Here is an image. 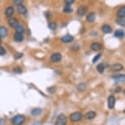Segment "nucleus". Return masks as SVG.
<instances>
[{"label": "nucleus", "mask_w": 125, "mask_h": 125, "mask_svg": "<svg viewBox=\"0 0 125 125\" xmlns=\"http://www.w3.org/2000/svg\"><path fill=\"white\" fill-rule=\"evenodd\" d=\"M24 122H25V117L22 114H18L12 119V123L13 125H22Z\"/></svg>", "instance_id": "1"}, {"label": "nucleus", "mask_w": 125, "mask_h": 125, "mask_svg": "<svg viewBox=\"0 0 125 125\" xmlns=\"http://www.w3.org/2000/svg\"><path fill=\"white\" fill-rule=\"evenodd\" d=\"M69 118L72 122L73 123H77L79 122V121L82 120L83 118V114L80 112H73V113L70 114Z\"/></svg>", "instance_id": "2"}, {"label": "nucleus", "mask_w": 125, "mask_h": 125, "mask_svg": "<svg viewBox=\"0 0 125 125\" xmlns=\"http://www.w3.org/2000/svg\"><path fill=\"white\" fill-rule=\"evenodd\" d=\"M54 125H67V117L62 113L58 115Z\"/></svg>", "instance_id": "3"}, {"label": "nucleus", "mask_w": 125, "mask_h": 125, "mask_svg": "<svg viewBox=\"0 0 125 125\" xmlns=\"http://www.w3.org/2000/svg\"><path fill=\"white\" fill-rule=\"evenodd\" d=\"M116 103V97L114 94H111L108 97V107L109 109H114Z\"/></svg>", "instance_id": "4"}, {"label": "nucleus", "mask_w": 125, "mask_h": 125, "mask_svg": "<svg viewBox=\"0 0 125 125\" xmlns=\"http://www.w3.org/2000/svg\"><path fill=\"white\" fill-rule=\"evenodd\" d=\"M97 117V113L94 111H88L84 114V118L87 120H94Z\"/></svg>", "instance_id": "5"}, {"label": "nucleus", "mask_w": 125, "mask_h": 125, "mask_svg": "<svg viewBox=\"0 0 125 125\" xmlns=\"http://www.w3.org/2000/svg\"><path fill=\"white\" fill-rule=\"evenodd\" d=\"M62 60V55L60 53H53V55L50 56V60H51L52 62H54V63H56V62H59L60 60Z\"/></svg>", "instance_id": "6"}, {"label": "nucleus", "mask_w": 125, "mask_h": 125, "mask_svg": "<svg viewBox=\"0 0 125 125\" xmlns=\"http://www.w3.org/2000/svg\"><path fill=\"white\" fill-rule=\"evenodd\" d=\"M13 14H14V9H13V7L9 6V7H7L5 9L4 14L7 18H11L13 15Z\"/></svg>", "instance_id": "7"}, {"label": "nucleus", "mask_w": 125, "mask_h": 125, "mask_svg": "<svg viewBox=\"0 0 125 125\" xmlns=\"http://www.w3.org/2000/svg\"><path fill=\"white\" fill-rule=\"evenodd\" d=\"M8 23H9V25L10 27H12V28H15L17 27L18 25H19V20H18L16 18H13V17H11V18H9V21H8Z\"/></svg>", "instance_id": "8"}, {"label": "nucleus", "mask_w": 125, "mask_h": 125, "mask_svg": "<svg viewBox=\"0 0 125 125\" xmlns=\"http://www.w3.org/2000/svg\"><path fill=\"white\" fill-rule=\"evenodd\" d=\"M112 78L116 82L118 83H122V82H125V75L124 74H120V75H115V76H113Z\"/></svg>", "instance_id": "9"}, {"label": "nucleus", "mask_w": 125, "mask_h": 125, "mask_svg": "<svg viewBox=\"0 0 125 125\" xmlns=\"http://www.w3.org/2000/svg\"><path fill=\"white\" fill-rule=\"evenodd\" d=\"M87 11H88V9L85 6H79L77 9V14L78 16H83L86 14Z\"/></svg>", "instance_id": "10"}, {"label": "nucleus", "mask_w": 125, "mask_h": 125, "mask_svg": "<svg viewBox=\"0 0 125 125\" xmlns=\"http://www.w3.org/2000/svg\"><path fill=\"white\" fill-rule=\"evenodd\" d=\"M17 11L19 14L24 15L27 14V8H26L23 4H20L19 6H17Z\"/></svg>", "instance_id": "11"}, {"label": "nucleus", "mask_w": 125, "mask_h": 125, "mask_svg": "<svg viewBox=\"0 0 125 125\" xmlns=\"http://www.w3.org/2000/svg\"><path fill=\"white\" fill-rule=\"evenodd\" d=\"M73 40V36H72L71 35H63L61 38V41L63 43H70Z\"/></svg>", "instance_id": "12"}, {"label": "nucleus", "mask_w": 125, "mask_h": 125, "mask_svg": "<svg viewBox=\"0 0 125 125\" xmlns=\"http://www.w3.org/2000/svg\"><path fill=\"white\" fill-rule=\"evenodd\" d=\"M90 48H91V50H94V51H98V50H100L102 49V45H101V44L98 43V42H94V43L91 44Z\"/></svg>", "instance_id": "13"}, {"label": "nucleus", "mask_w": 125, "mask_h": 125, "mask_svg": "<svg viewBox=\"0 0 125 125\" xmlns=\"http://www.w3.org/2000/svg\"><path fill=\"white\" fill-rule=\"evenodd\" d=\"M111 68H112V70H114V71H120V70H122L124 69V66L120 63H115L111 66Z\"/></svg>", "instance_id": "14"}, {"label": "nucleus", "mask_w": 125, "mask_h": 125, "mask_svg": "<svg viewBox=\"0 0 125 125\" xmlns=\"http://www.w3.org/2000/svg\"><path fill=\"white\" fill-rule=\"evenodd\" d=\"M102 31L104 32V34H111L112 33V28L111 26L108 25H104L102 26Z\"/></svg>", "instance_id": "15"}, {"label": "nucleus", "mask_w": 125, "mask_h": 125, "mask_svg": "<svg viewBox=\"0 0 125 125\" xmlns=\"http://www.w3.org/2000/svg\"><path fill=\"white\" fill-rule=\"evenodd\" d=\"M96 19V14L95 13H90L88 14V16H87L86 18V20L88 22H89V23H93V22H94Z\"/></svg>", "instance_id": "16"}, {"label": "nucleus", "mask_w": 125, "mask_h": 125, "mask_svg": "<svg viewBox=\"0 0 125 125\" xmlns=\"http://www.w3.org/2000/svg\"><path fill=\"white\" fill-rule=\"evenodd\" d=\"M117 15H118V18H121V19L125 17V6H123V7H121L120 9L118 10Z\"/></svg>", "instance_id": "17"}, {"label": "nucleus", "mask_w": 125, "mask_h": 125, "mask_svg": "<svg viewBox=\"0 0 125 125\" xmlns=\"http://www.w3.org/2000/svg\"><path fill=\"white\" fill-rule=\"evenodd\" d=\"M13 38H14L15 41H17V42H22L24 40L23 34H19V33H15Z\"/></svg>", "instance_id": "18"}, {"label": "nucleus", "mask_w": 125, "mask_h": 125, "mask_svg": "<svg viewBox=\"0 0 125 125\" xmlns=\"http://www.w3.org/2000/svg\"><path fill=\"white\" fill-rule=\"evenodd\" d=\"M8 35V29L4 26H0V36L1 37H5Z\"/></svg>", "instance_id": "19"}, {"label": "nucleus", "mask_w": 125, "mask_h": 125, "mask_svg": "<svg viewBox=\"0 0 125 125\" xmlns=\"http://www.w3.org/2000/svg\"><path fill=\"white\" fill-rule=\"evenodd\" d=\"M96 69L100 74H102V73H104V70H105V66H104V63H100V64H98V65L97 66Z\"/></svg>", "instance_id": "20"}, {"label": "nucleus", "mask_w": 125, "mask_h": 125, "mask_svg": "<svg viewBox=\"0 0 125 125\" xmlns=\"http://www.w3.org/2000/svg\"><path fill=\"white\" fill-rule=\"evenodd\" d=\"M114 36L117 38H123L124 36V30H122V29H118V30H116L115 31V33H114Z\"/></svg>", "instance_id": "21"}, {"label": "nucleus", "mask_w": 125, "mask_h": 125, "mask_svg": "<svg viewBox=\"0 0 125 125\" xmlns=\"http://www.w3.org/2000/svg\"><path fill=\"white\" fill-rule=\"evenodd\" d=\"M87 88V84L85 82H81L78 85V90L79 92H84Z\"/></svg>", "instance_id": "22"}, {"label": "nucleus", "mask_w": 125, "mask_h": 125, "mask_svg": "<svg viewBox=\"0 0 125 125\" xmlns=\"http://www.w3.org/2000/svg\"><path fill=\"white\" fill-rule=\"evenodd\" d=\"M41 112H42L41 108H33V109L32 110L31 114H32V115H33V116H38V115H39V114H41Z\"/></svg>", "instance_id": "23"}, {"label": "nucleus", "mask_w": 125, "mask_h": 125, "mask_svg": "<svg viewBox=\"0 0 125 125\" xmlns=\"http://www.w3.org/2000/svg\"><path fill=\"white\" fill-rule=\"evenodd\" d=\"M15 30H16V33H19V34H23L24 32V28L23 26L22 25H19L15 28Z\"/></svg>", "instance_id": "24"}, {"label": "nucleus", "mask_w": 125, "mask_h": 125, "mask_svg": "<svg viewBox=\"0 0 125 125\" xmlns=\"http://www.w3.org/2000/svg\"><path fill=\"white\" fill-rule=\"evenodd\" d=\"M116 23L118 24V25L124 26V27H125V19H121V18H118V19L116 20Z\"/></svg>", "instance_id": "25"}, {"label": "nucleus", "mask_w": 125, "mask_h": 125, "mask_svg": "<svg viewBox=\"0 0 125 125\" xmlns=\"http://www.w3.org/2000/svg\"><path fill=\"white\" fill-rule=\"evenodd\" d=\"M48 28H49L51 30H55L56 28H57V24L55 22H50L48 24Z\"/></svg>", "instance_id": "26"}, {"label": "nucleus", "mask_w": 125, "mask_h": 125, "mask_svg": "<svg viewBox=\"0 0 125 125\" xmlns=\"http://www.w3.org/2000/svg\"><path fill=\"white\" fill-rule=\"evenodd\" d=\"M73 11L72 8L70 5H65V7H64L63 9V12L64 13H71V12Z\"/></svg>", "instance_id": "27"}, {"label": "nucleus", "mask_w": 125, "mask_h": 125, "mask_svg": "<svg viewBox=\"0 0 125 125\" xmlns=\"http://www.w3.org/2000/svg\"><path fill=\"white\" fill-rule=\"evenodd\" d=\"M101 56H102V54L101 53H98V55H96L95 56H94V58L93 59L92 62H93V63H96V62L100 59V57H101Z\"/></svg>", "instance_id": "28"}, {"label": "nucleus", "mask_w": 125, "mask_h": 125, "mask_svg": "<svg viewBox=\"0 0 125 125\" xmlns=\"http://www.w3.org/2000/svg\"><path fill=\"white\" fill-rule=\"evenodd\" d=\"M23 0H13V3L16 6L23 4Z\"/></svg>", "instance_id": "29"}, {"label": "nucleus", "mask_w": 125, "mask_h": 125, "mask_svg": "<svg viewBox=\"0 0 125 125\" xmlns=\"http://www.w3.org/2000/svg\"><path fill=\"white\" fill-rule=\"evenodd\" d=\"M5 53H6V50L2 45H0V56L5 55Z\"/></svg>", "instance_id": "30"}, {"label": "nucleus", "mask_w": 125, "mask_h": 125, "mask_svg": "<svg viewBox=\"0 0 125 125\" xmlns=\"http://www.w3.org/2000/svg\"><path fill=\"white\" fill-rule=\"evenodd\" d=\"M13 71L15 72V73H21V72H22V69L20 67H14L13 69Z\"/></svg>", "instance_id": "31"}, {"label": "nucleus", "mask_w": 125, "mask_h": 125, "mask_svg": "<svg viewBox=\"0 0 125 125\" xmlns=\"http://www.w3.org/2000/svg\"><path fill=\"white\" fill-rule=\"evenodd\" d=\"M23 53H17L15 55V56H14V58L16 60H19V59H21L22 57H23Z\"/></svg>", "instance_id": "32"}, {"label": "nucleus", "mask_w": 125, "mask_h": 125, "mask_svg": "<svg viewBox=\"0 0 125 125\" xmlns=\"http://www.w3.org/2000/svg\"><path fill=\"white\" fill-rule=\"evenodd\" d=\"M74 2H75V0H65V4L71 6L72 3H73Z\"/></svg>", "instance_id": "33"}, {"label": "nucleus", "mask_w": 125, "mask_h": 125, "mask_svg": "<svg viewBox=\"0 0 125 125\" xmlns=\"http://www.w3.org/2000/svg\"><path fill=\"white\" fill-rule=\"evenodd\" d=\"M48 91L50 92V93H53L54 91H55V87H53V86H52V87H48Z\"/></svg>", "instance_id": "34"}, {"label": "nucleus", "mask_w": 125, "mask_h": 125, "mask_svg": "<svg viewBox=\"0 0 125 125\" xmlns=\"http://www.w3.org/2000/svg\"><path fill=\"white\" fill-rule=\"evenodd\" d=\"M45 14H46V19H51V14H49V12H47V13H45Z\"/></svg>", "instance_id": "35"}, {"label": "nucleus", "mask_w": 125, "mask_h": 125, "mask_svg": "<svg viewBox=\"0 0 125 125\" xmlns=\"http://www.w3.org/2000/svg\"><path fill=\"white\" fill-rule=\"evenodd\" d=\"M115 91H116V92H119V91H121V87H118Z\"/></svg>", "instance_id": "36"}, {"label": "nucleus", "mask_w": 125, "mask_h": 125, "mask_svg": "<svg viewBox=\"0 0 125 125\" xmlns=\"http://www.w3.org/2000/svg\"><path fill=\"white\" fill-rule=\"evenodd\" d=\"M1 43H2V37L0 36V44H1Z\"/></svg>", "instance_id": "37"}, {"label": "nucleus", "mask_w": 125, "mask_h": 125, "mask_svg": "<svg viewBox=\"0 0 125 125\" xmlns=\"http://www.w3.org/2000/svg\"><path fill=\"white\" fill-rule=\"evenodd\" d=\"M124 95H125V89L124 90Z\"/></svg>", "instance_id": "38"}, {"label": "nucleus", "mask_w": 125, "mask_h": 125, "mask_svg": "<svg viewBox=\"0 0 125 125\" xmlns=\"http://www.w3.org/2000/svg\"><path fill=\"white\" fill-rule=\"evenodd\" d=\"M0 124H1V121H0Z\"/></svg>", "instance_id": "39"}]
</instances>
